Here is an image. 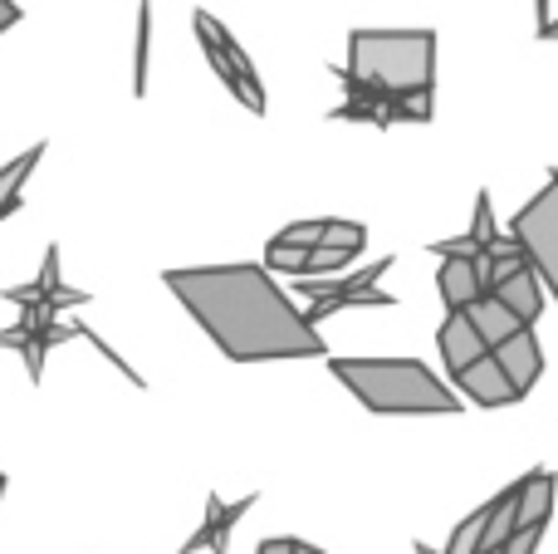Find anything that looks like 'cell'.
Segmentation results:
<instances>
[{
	"instance_id": "obj_1",
	"label": "cell",
	"mask_w": 558,
	"mask_h": 554,
	"mask_svg": "<svg viewBox=\"0 0 558 554\" xmlns=\"http://www.w3.org/2000/svg\"><path fill=\"white\" fill-rule=\"evenodd\" d=\"M182 310L206 329V339L235 363H279V359H324L314 320L294 310L270 280V265H186L162 275Z\"/></svg>"
},
{
	"instance_id": "obj_2",
	"label": "cell",
	"mask_w": 558,
	"mask_h": 554,
	"mask_svg": "<svg viewBox=\"0 0 558 554\" xmlns=\"http://www.w3.org/2000/svg\"><path fill=\"white\" fill-rule=\"evenodd\" d=\"M328 373L363 402L367 412L387 418H446L461 412V398L416 359H328Z\"/></svg>"
},
{
	"instance_id": "obj_3",
	"label": "cell",
	"mask_w": 558,
	"mask_h": 554,
	"mask_svg": "<svg viewBox=\"0 0 558 554\" xmlns=\"http://www.w3.org/2000/svg\"><path fill=\"white\" fill-rule=\"evenodd\" d=\"M348 69L392 94H432L436 84V35L432 29H353Z\"/></svg>"
},
{
	"instance_id": "obj_4",
	"label": "cell",
	"mask_w": 558,
	"mask_h": 554,
	"mask_svg": "<svg viewBox=\"0 0 558 554\" xmlns=\"http://www.w3.org/2000/svg\"><path fill=\"white\" fill-rule=\"evenodd\" d=\"M392 270V255H383V261H373V265H363V270H353V275H299L294 280V290L308 300V320H328V314H338V310H392L397 304V294H387L383 285V275Z\"/></svg>"
},
{
	"instance_id": "obj_5",
	"label": "cell",
	"mask_w": 558,
	"mask_h": 554,
	"mask_svg": "<svg viewBox=\"0 0 558 554\" xmlns=\"http://www.w3.org/2000/svg\"><path fill=\"white\" fill-rule=\"evenodd\" d=\"M343 79V104L333 108V123H373V128H392V123H432V94H392V88L373 84V79L353 74V69H333Z\"/></svg>"
},
{
	"instance_id": "obj_6",
	"label": "cell",
	"mask_w": 558,
	"mask_h": 554,
	"mask_svg": "<svg viewBox=\"0 0 558 554\" xmlns=\"http://www.w3.org/2000/svg\"><path fill=\"white\" fill-rule=\"evenodd\" d=\"M192 25H196V45H202L206 64L216 69V79H221V84L231 88V94L241 98L251 113H265V108H270V98H265V84H260V74H255L251 55L241 49V39H235L216 15H206V10H196Z\"/></svg>"
},
{
	"instance_id": "obj_7",
	"label": "cell",
	"mask_w": 558,
	"mask_h": 554,
	"mask_svg": "<svg viewBox=\"0 0 558 554\" xmlns=\"http://www.w3.org/2000/svg\"><path fill=\"white\" fill-rule=\"evenodd\" d=\"M510 231L524 241V251H530L534 270L544 275V285H549V294L558 300V177L539 186V192L530 196V202L514 212Z\"/></svg>"
},
{
	"instance_id": "obj_8",
	"label": "cell",
	"mask_w": 558,
	"mask_h": 554,
	"mask_svg": "<svg viewBox=\"0 0 558 554\" xmlns=\"http://www.w3.org/2000/svg\"><path fill=\"white\" fill-rule=\"evenodd\" d=\"M88 324H59L54 314H35V310H20L15 329H0V349H15L25 359L29 383L45 378V353L64 339H84Z\"/></svg>"
},
{
	"instance_id": "obj_9",
	"label": "cell",
	"mask_w": 558,
	"mask_h": 554,
	"mask_svg": "<svg viewBox=\"0 0 558 554\" xmlns=\"http://www.w3.org/2000/svg\"><path fill=\"white\" fill-rule=\"evenodd\" d=\"M255 501H260L255 491H251V496H241V501H231V506H226L221 496H206V520H202V530H196V535H186V545L177 550V554H196V550L231 554V530L241 526V516H251Z\"/></svg>"
},
{
	"instance_id": "obj_10",
	"label": "cell",
	"mask_w": 558,
	"mask_h": 554,
	"mask_svg": "<svg viewBox=\"0 0 558 554\" xmlns=\"http://www.w3.org/2000/svg\"><path fill=\"white\" fill-rule=\"evenodd\" d=\"M451 378H456V388H461L471 402H481V408H510V402H520V398H524V393L510 383V373L500 369L495 349L485 353V359H475L471 369L451 373Z\"/></svg>"
},
{
	"instance_id": "obj_11",
	"label": "cell",
	"mask_w": 558,
	"mask_h": 554,
	"mask_svg": "<svg viewBox=\"0 0 558 554\" xmlns=\"http://www.w3.org/2000/svg\"><path fill=\"white\" fill-rule=\"evenodd\" d=\"M436 349H441L446 369L461 373V369H471L475 359H485V353H490V344H485V334L475 329V320L465 310H446L441 329H436Z\"/></svg>"
},
{
	"instance_id": "obj_12",
	"label": "cell",
	"mask_w": 558,
	"mask_h": 554,
	"mask_svg": "<svg viewBox=\"0 0 558 554\" xmlns=\"http://www.w3.org/2000/svg\"><path fill=\"white\" fill-rule=\"evenodd\" d=\"M436 290H441L446 310H471L485 290V275L475 255H441V270H436Z\"/></svg>"
},
{
	"instance_id": "obj_13",
	"label": "cell",
	"mask_w": 558,
	"mask_h": 554,
	"mask_svg": "<svg viewBox=\"0 0 558 554\" xmlns=\"http://www.w3.org/2000/svg\"><path fill=\"white\" fill-rule=\"evenodd\" d=\"M495 359H500V369L510 373L514 388L530 393L534 383H539V373H544V349H539V334H534V324H530V329H520L514 339H505L500 349H495Z\"/></svg>"
},
{
	"instance_id": "obj_14",
	"label": "cell",
	"mask_w": 558,
	"mask_h": 554,
	"mask_svg": "<svg viewBox=\"0 0 558 554\" xmlns=\"http://www.w3.org/2000/svg\"><path fill=\"white\" fill-rule=\"evenodd\" d=\"M465 314L475 320V329L485 334V344H490V349H500L505 339H514L520 329H530V320H524L520 310H510L500 294H481V300H475Z\"/></svg>"
},
{
	"instance_id": "obj_15",
	"label": "cell",
	"mask_w": 558,
	"mask_h": 554,
	"mask_svg": "<svg viewBox=\"0 0 558 554\" xmlns=\"http://www.w3.org/2000/svg\"><path fill=\"white\" fill-rule=\"evenodd\" d=\"M544 290H549V285H544V275L534 270V265H524V270H514V275H505L500 285H495L490 294H500L505 304H510V310H520L524 320H539L544 314Z\"/></svg>"
},
{
	"instance_id": "obj_16",
	"label": "cell",
	"mask_w": 558,
	"mask_h": 554,
	"mask_svg": "<svg viewBox=\"0 0 558 554\" xmlns=\"http://www.w3.org/2000/svg\"><path fill=\"white\" fill-rule=\"evenodd\" d=\"M554 516V471L534 467L520 477V526H549Z\"/></svg>"
},
{
	"instance_id": "obj_17",
	"label": "cell",
	"mask_w": 558,
	"mask_h": 554,
	"mask_svg": "<svg viewBox=\"0 0 558 554\" xmlns=\"http://www.w3.org/2000/svg\"><path fill=\"white\" fill-rule=\"evenodd\" d=\"M45 153H49V147H45V143H35V147H29V153H20L15 162H5V167H0V221L20 212V192H25L29 172H35V167H39V157H45Z\"/></svg>"
},
{
	"instance_id": "obj_18",
	"label": "cell",
	"mask_w": 558,
	"mask_h": 554,
	"mask_svg": "<svg viewBox=\"0 0 558 554\" xmlns=\"http://www.w3.org/2000/svg\"><path fill=\"white\" fill-rule=\"evenodd\" d=\"M485 530H490V501H485L481 510H471V516H465L461 526L451 530V540H446V554H481Z\"/></svg>"
},
{
	"instance_id": "obj_19",
	"label": "cell",
	"mask_w": 558,
	"mask_h": 554,
	"mask_svg": "<svg viewBox=\"0 0 558 554\" xmlns=\"http://www.w3.org/2000/svg\"><path fill=\"white\" fill-rule=\"evenodd\" d=\"M357 251H363V245H314V251H304V270L299 275H343Z\"/></svg>"
},
{
	"instance_id": "obj_20",
	"label": "cell",
	"mask_w": 558,
	"mask_h": 554,
	"mask_svg": "<svg viewBox=\"0 0 558 554\" xmlns=\"http://www.w3.org/2000/svg\"><path fill=\"white\" fill-rule=\"evenodd\" d=\"M147 45H153V0L137 5V45H133V94H147Z\"/></svg>"
},
{
	"instance_id": "obj_21",
	"label": "cell",
	"mask_w": 558,
	"mask_h": 554,
	"mask_svg": "<svg viewBox=\"0 0 558 554\" xmlns=\"http://www.w3.org/2000/svg\"><path fill=\"white\" fill-rule=\"evenodd\" d=\"M539 540H544V526H520L510 535V545H505V554H534L539 550Z\"/></svg>"
},
{
	"instance_id": "obj_22",
	"label": "cell",
	"mask_w": 558,
	"mask_h": 554,
	"mask_svg": "<svg viewBox=\"0 0 558 554\" xmlns=\"http://www.w3.org/2000/svg\"><path fill=\"white\" fill-rule=\"evenodd\" d=\"M255 554H299V540H289V535L260 540V550H255Z\"/></svg>"
},
{
	"instance_id": "obj_23",
	"label": "cell",
	"mask_w": 558,
	"mask_h": 554,
	"mask_svg": "<svg viewBox=\"0 0 558 554\" xmlns=\"http://www.w3.org/2000/svg\"><path fill=\"white\" fill-rule=\"evenodd\" d=\"M10 25H20V5L15 0H0V29H10Z\"/></svg>"
},
{
	"instance_id": "obj_24",
	"label": "cell",
	"mask_w": 558,
	"mask_h": 554,
	"mask_svg": "<svg viewBox=\"0 0 558 554\" xmlns=\"http://www.w3.org/2000/svg\"><path fill=\"white\" fill-rule=\"evenodd\" d=\"M554 5H558V0H534V10H539V29L554 20Z\"/></svg>"
},
{
	"instance_id": "obj_25",
	"label": "cell",
	"mask_w": 558,
	"mask_h": 554,
	"mask_svg": "<svg viewBox=\"0 0 558 554\" xmlns=\"http://www.w3.org/2000/svg\"><path fill=\"white\" fill-rule=\"evenodd\" d=\"M299 554H324V550H318V545H304V540H299Z\"/></svg>"
},
{
	"instance_id": "obj_26",
	"label": "cell",
	"mask_w": 558,
	"mask_h": 554,
	"mask_svg": "<svg viewBox=\"0 0 558 554\" xmlns=\"http://www.w3.org/2000/svg\"><path fill=\"white\" fill-rule=\"evenodd\" d=\"M549 177H558V167H554V172H549Z\"/></svg>"
},
{
	"instance_id": "obj_27",
	"label": "cell",
	"mask_w": 558,
	"mask_h": 554,
	"mask_svg": "<svg viewBox=\"0 0 558 554\" xmlns=\"http://www.w3.org/2000/svg\"><path fill=\"white\" fill-rule=\"evenodd\" d=\"M0 491H5V481H0Z\"/></svg>"
},
{
	"instance_id": "obj_28",
	"label": "cell",
	"mask_w": 558,
	"mask_h": 554,
	"mask_svg": "<svg viewBox=\"0 0 558 554\" xmlns=\"http://www.w3.org/2000/svg\"><path fill=\"white\" fill-rule=\"evenodd\" d=\"M0 481H5V477H0Z\"/></svg>"
}]
</instances>
